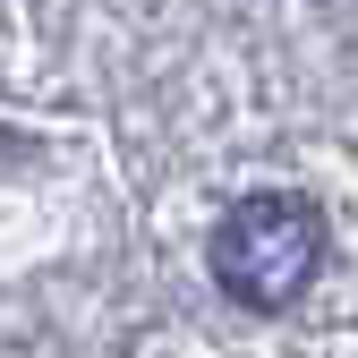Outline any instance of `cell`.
I'll return each instance as SVG.
<instances>
[{"instance_id":"cell-1","label":"cell","mask_w":358,"mask_h":358,"mask_svg":"<svg viewBox=\"0 0 358 358\" xmlns=\"http://www.w3.org/2000/svg\"><path fill=\"white\" fill-rule=\"evenodd\" d=\"M205 264H213L222 299L273 316V307H290L307 282H316V264H324V213L307 205L299 188H256V196H239L231 213L213 222Z\"/></svg>"}]
</instances>
